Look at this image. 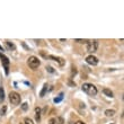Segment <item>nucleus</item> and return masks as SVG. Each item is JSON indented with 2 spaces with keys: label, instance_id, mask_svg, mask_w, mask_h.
<instances>
[{
  "label": "nucleus",
  "instance_id": "17",
  "mask_svg": "<svg viewBox=\"0 0 124 124\" xmlns=\"http://www.w3.org/2000/svg\"><path fill=\"white\" fill-rule=\"evenodd\" d=\"M27 105H28V104H27V103H24V104H23V106H22V108H23L24 111H26V109H27Z\"/></svg>",
  "mask_w": 124,
  "mask_h": 124
},
{
  "label": "nucleus",
  "instance_id": "2",
  "mask_svg": "<svg viewBox=\"0 0 124 124\" xmlns=\"http://www.w3.org/2000/svg\"><path fill=\"white\" fill-rule=\"evenodd\" d=\"M98 47V41L97 39H93V41H88L87 43V51L90 53H95L97 51Z\"/></svg>",
  "mask_w": 124,
  "mask_h": 124
},
{
  "label": "nucleus",
  "instance_id": "16",
  "mask_svg": "<svg viewBox=\"0 0 124 124\" xmlns=\"http://www.w3.org/2000/svg\"><path fill=\"white\" fill-rule=\"evenodd\" d=\"M76 42H78V43H88V39H76Z\"/></svg>",
  "mask_w": 124,
  "mask_h": 124
},
{
  "label": "nucleus",
  "instance_id": "4",
  "mask_svg": "<svg viewBox=\"0 0 124 124\" xmlns=\"http://www.w3.org/2000/svg\"><path fill=\"white\" fill-rule=\"evenodd\" d=\"M9 101L13 105H18L20 103V95L16 92H11L9 94Z\"/></svg>",
  "mask_w": 124,
  "mask_h": 124
},
{
  "label": "nucleus",
  "instance_id": "11",
  "mask_svg": "<svg viewBox=\"0 0 124 124\" xmlns=\"http://www.w3.org/2000/svg\"><path fill=\"white\" fill-rule=\"evenodd\" d=\"M46 90H47V84H45V85L43 86V89H42V92H41V94H39V96H41V97H44Z\"/></svg>",
  "mask_w": 124,
  "mask_h": 124
},
{
  "label": "nucleus",
  "instance_id": "13",
  "mask_svg": "<svg viewBox=\"0 0 124 124\" xmlns=\"http://www.w3.org/2000/svg\"><path fill=\"white\" fill-rule=\"evenodd\" d=\"M6 44H7V46H8V49L9 50H15V45H14L13 43H10L9 41H7Z\"/></svg>",
  "mask_w": 124,
  "mask_h": 124
},
{
  "label": "nucleus",
  "instance_id": "20",
  "mask_svg": "<svg viewBox=\"0 0 124 124\" xmlns=\"http://www.w3.org/2000/svg\"><path fill=\"white\" fill-rule=\"evenodd\" d=\"M0 50H2V46H1V45H0Z\"/></svg>",
  "mask_w": 124,
  "mask_h": 124
},
{
  "label": "nucleus",
  "instance_id": "14",
  "mask_svg": "<svg viewBox=\"0 0 124 124\" xmlns=\"http://www.w3.org/2000/svg\"><path fill=\"white\" fill-rule=\"evenodd\" d=\"M62 98H63V95H60V96H59V97H58V98H55V99H54V103H59V101H62Z\"/></svg>",
  "mask_w": 124,
  "mask_h": 124
},
{
  "label": "nucleus",
  "instance_id": "5",
  "mask_svg": "<svg viewBox=\"0 0 124 124\" xmlns=\"http://www.w3.org/2000/svg\"><path fill=\"white\" fill-rule=\"evenodd\" d=\"M0 59H1V63H2L3 68H5V71H6V73L8 75L9 73V59L7 58L5 54H2V53L0 52Z\"/></svg>",
  "mask_w": 124,
  "mask_h": 124
},
{
  "label": "nucleus",
  "instance_id": "9",
  "mask_svg": "<svg viewBox=\"0 0 124 124\" xmlns=\"http://www.w3.org/2000/svg\"><path fill=\"white\" fill-rule=\"evenodd\" d=\"M105 115H106V116H114L115 111L114 109H106V111H105Z\"/></svg>",
  "mask_w": 124,
  "mask_h": 124
},
{
  "label": "nucleus",
  "instance_id": "15",
  "mask_svg": "<svg viewBox=\"0 0 124 124\" xmlns=\"http://www.w3.org/2000/svg\"><path fill=\"white\" fill-rule=\"evenodd\" d=\"M24 122H25V124H34L32 120H31V118H28V117L25 118V121H24Z\"/></svg>",
  "mask_w": 124,
  "mask_h": 124
},
{
  "label": "nucleus",
  "instance_id": "6",
  "mask_svg": "<svg viewBox=\"0 0 124 124\" xmlns=\"http://www.w3.org/2000/svg\"><path fill=\"white\" fill-rule=\"evenodd\" d=\"M86 62L90 65H97L98 64V59L92 54V55H88L87 58H86Z\"/></svg>",
  "mask_w": 124,
  "mask_h": 124
},
{
  "label": "nucleus",
  "instance_id": "19",
  "mask_svg": "<svg viewBox=\"0 0 124 124\" xmlns=\"http://www.w3.org/2000/svg\"><path fill=\"white\" fill-rule=\"evenodd\" d=\"M76 124H85V123H82L81 121H78V122H76Z\"/></svg>",
  "mask_w": 124,
  "mask_h": 124
},
{
  "label": "nucleus",
  "instance_id": "18",
  "mask_svg": "<svg viewBox=\"0 0 124 124\" xmlns=\"http://www.w3.org/2000/svg\"><path fill=\"white\" fill-rule=\"evenodd\" d=\"M49 124H55V118H51L49 121Z\"/></svg>",
  "mask_w": 124,
  "mask_h": 124
},
{
  "label": "nucleus",
  "instance_id": "8",
  "mask_svg": "<svg viewBox=\"0 0 124 124\" xmlns=\"http://www.w3.org/2000/svg\"><path fill=\"white\" fill-rule=\"evenodd\" d=\"M103 93H104L106 96H108V97H113V92H112L111 89L104 88V89H103Z\"/></svg>",
  "mask_w": 124,
  "mask_h": 124
},
{
  "label": "nucleus",
  "instance_id": "7",
  "mask_svg": "<svg viewBox=\"0 0 124 124\" xmlns=\"http://www.w3.org/2000/svg\"><path fill=\"white\" fill-rule=\"evenodd\" d=\"M49 59H52V60H54V61H56V62H58V63H59L60 65H63V64H64V60L62 59V58H59V56L50 55V56H49Z\"/></svg>",
  "mask_w": 124,
  "mask_h": 124
},
{
  "label": "nucleus",
  "instance_id": "10",
  "mask_svg": "<svg viewBox=\"0 0 124 124\" xmlns=\"http://www.w3.org/2000/svg\"><path fill=\"white\" fill-rule=\"evenodd\" d=\"M35 113H36V121L39 122L41 121V109L39 108H35Z\"/></svg>",
  "mask_w": 124,
  "mask_h": 124
},
{
  "label": "nucleus",
  "instance_id": "12",
  "mask_svg": "<svg viewBox=\"0 0 124 124\" xmlns=\"http://www.w3.org/2000/svg\"><path fill=\"white\" fill-rule=\"evenodd\" d=\"M3 99H5V92H3L2 87H0V103L3 101Z\"/></svg>",
  "mask_w": 124,
  "mask_h": 124
},
{
  "label": "nucleus",
  "instance_id": "3",
  "mask_svg": "<svg viewBox=\"0 0 124 124\" xmlns=\"http://www.w3.org/2000/svg\"><path fill=\"white\" fill-rule=\"evenodd\" d=\"M27 63H28V65H30V68H32V69L39 68V64H41V62H39V58H36V56H34V55L30 56V59H28Z\"/></svg>",
  "mask_w": 124,
  "mask_h": 124
},
{
  "label": "nucleus",
  "instance_id": "1",
  "mask_svg": "<svg viewBox=\"0 0 124 124\" xmlns=\"http://www.w3.org/2000/svg\"><path fill=\"white\" fill-rule=\"evenodd\" d=\"M82 90L86 94L90 95V96H95V95L97 94V88L93 84H84L82 85Z\"/></svg>",
  "mask_w": 124,
  "mask_h": 124
}]
</instances>
